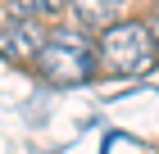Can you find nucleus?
I'll return each instance as SVG.
<instances>
[{
    "instance_id": "obj_5",
    "label": "nucleus",
    "mask_w": 159,
    "mask_h": 154,
    "mask_svg": "<svg viewBox=\"0 0 159 154\" xmlns=\"http://www.w3.org/2000/svg\"><path fill=\"white\" fill-rule=\"evenodd\" d=\"M9 14L32 23H55L59 14H68V0H9Z\"/></svg>"
},
{
    "instance_id": "obj_2",
    "label": "nucleus",
    "mask_w": 159,
    "mask_h": 154,
    "mask_svg": "<svg viewBox=\"0 0 159 154\" xmlns=\"http://www.w3.org/2000/svg\"><path fill=\"white\" fill-rule=\"evenodd\" d=\"M96 64L109 77H141V73H150L159 64V55H155L146 18H123V23L105 27L96 36Z\"/></svg>"
},
{
    "instance_id": "obj_4",
    "label": "nucleus",
    "mask_w": 159,
    "mask_h": 154,
    "mask_svg": "<svg viewBox=\"0 0 159 154\" xmlns=\"http://www.w3.org/2000/svg\"><path fill=\"white\" fill-rule=\"evenodd\" d=\"M68 18L77 32L100 36L105 27L123 23V0H68Z\"/></svg>"
},
{
    "instance_id": "obj_3",
    "label": "nucleus",
    "mask_w": 159,
    "mask_h": 154,
    "mask_svg": "<svg viewBox=\"0 0 159 154\" xmlns=\"http://www.w3.org/2000/svg\"><path fill=\"white\" fill-rule=\"evenodd\" d=\"M41 41H46V23H32V18H5L0 23V55L14 64V68H32Z\"/></svg>"
},
{
    "instance_id": "obj_1",
    "label": "nucleus",
    "mask_w": 159,
    "mask_h": 154,
    "mask_svg": "<svg viewBox=\"0 0 159 154\" xmlns=\"http://www.w3.org/2000/svg\"><path fill=\"white\" fill-rule=\"evenodd\" d=\"M100 73L96 64V41L86 32L68 27H46V41H41L37 59H32V77L46 86H82Z\"/></svg>"
},
{
    "instance_id": "obj_6",
    "label": "nucleus",
    "mask_w": 159,
    "mask_h": 154,
    "mask_svg": "<svg viewBox=\"0 0 159 154\" xmlns=\"http://www.w3.org/2000/svg\"><path fill=\"white\" fill-rule=\"evenodd\" d=\"M146 27H150V41H155V55H159V9L146 18Z\"/></svg>"
}]
</instances>
